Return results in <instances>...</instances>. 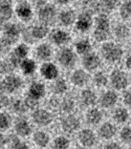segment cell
<instances>
[{"label":"cell","mask_w":131,"mask_h":149,"mask_svg":"<svg viewBox=\"0 0 131 149\" xmlns=\"http://www.w3.org/2000/svg\"><path fill=\"white\" fill-rule=\"evenodd\" d=\"M27 55H28V47L25 44H19L11 54L10 57V61L13 63L15 67L20 66L21 63L27 59Z\"/></svg>","instance_id":"obj_12"},{"label":"cell","mask_w":131,"mask_h":149,"mask_svg":"<svg viewBox=\"0 0 131 149\" xmlns=\"http://www.w3.org/2000/svg\"><path fill=\"white\" fill-rule=\"evenodd\" d=\"M51 88H53L51 91L56 95H63L67 91V82L64 79H57V80H55Z\"/></svg>","instance_id":"obj_37"},{"label":"cell","mask_w":131,"mask_h":149,"mask_svg":"<svg viewBox=\"0 0 131 149\" xmlns=\"http://www.w3.org/2000/svg\"><path fill=\"white\" fill-rule=\"evenodd\" d=\"M112 120L115 124H125L130 120L128 109L126 107H116L112 112Z\"/></svg>","instance_id":"obj_25"},{"label":"cell","mask_w":131,"mask_h":149,"mask_svg":"<svg viewBox=\"0 0 131 149\" xmlns=\"http://www.w3.org/2000/svg\"><path fill=\"white\" fill-rule=\"evenodd\" d=\"M60 128L65 134L79 132L81 129V121L75 115H64L60 120Z\"/></svg>","instance_id":"obj_5"},{"label":"cell","mask_w":131,"mask_h":149,"mask_svg":"<svg viewBox=\"0 0 131 149\" xmlns=\"http://www.w3.org/2000/svg\"><path fill=\"white\" fill-rule=\"evenodd\" d=\"M53 148L54 149H69L70 140L66 134H59L53 140Z\"/></svg>","instance_id":"obj_30"},{"label":"cell","mask_w":131,"mask_h":149,"mask_svg":"<svg viewBox=\"0 0 131 149\" xmlns=\"http://www.w3.org/2000/svg\"><path fill=\"white\" fill-rule=\"evenodd\" d=\"M103 149H122V146H121L120 143H118V142L110 141L105 144V146Z\"/></svg>","instance_id":"obj_46"},{"label":"cell","mask_w":131,"mask_h":149,"mask_svg":"<svg viewBox=\"0 0 131 149\" xmlns=\"http://www.w3.org/2000/svg\"><path fill=\"white\" fill-rule=\"evenodd\" d=\"M14 68H15V66L10 60L1 62V72H3V74H11Z\"/></svg>","instance_id":"obj_42"},{"label":"cell","mask_w":131,"mask_h":149,"mask_svg":"<svg viewBox=\"0 0 131 149\" xmlns=\"http://www.w3.org/2000/svg\"><path fill=\"white\" fill-rule=\"evenodd\" d=\"M48 34V27L45 24H37L30 29V37L35 40H41Z\"/></svg>","instance_id":"obj_26"},{"label":"cell","mask_w":131,"mask_h":149,"mask_svg":"<svg viewBox=\"0 0 131 149\" xmlns=\"http://www.w3.org/2000/svg\"><path fill=\"white\" fill-rule=\"evenodd\" d=\"M60 109L64 115H73V111L76 109V101L70 97H66L61 100Z\"/></svg>","instance_id":"obj_29"},{"label":"cell","mask_w":131,"mask_h":149,"mask_svg":"<svg viewBox=\"0 0 131 149\" xmlns=\"http://www.w3.org/2000/svg\"><path fill=\"white\" fill-rule=\"evenodd\" d=\"M27 96L32 97V98L36 99L38 101H40L43 97L45 96V85L41 82L35 81L28 87V93Z\"/></svg>","instance_id":"obj_20"},{"label":"cell","mask_w":131,"mask_h":149,"mask_svg":"<svg viewBox=\"0 0 131 149\" xmlns=\"http://www.w3.org/2000/svg\"><path fill=\"white\" fill-rule=\"evenodd\" d=\"M125 64H126V67H127V68L130 69V70H131V55H130V56L127 57Z\"/></svg>","instance_id":"obj_48"},{"label":"cell","mask_w":131,"mask_h":149,"mask_svg":"<svg viewBox=\"0 0 131 149\" xmlns=\"http://www.w3.org/2000/svg\"><path fill=\"white\" fill-rule=\"evenodd\" d=\"M70 81H71V83L73 85L82 87V86L86 85L88 83L89 76L83 69H77L70 76Z\"/></svg>","instance_id":"obj_21"},{"label":"cell","mask_w":131,"mask_h":149,"mask_svg":"<svg viewBox=\"0 0 131 149\" xmlns=\"http://www.w3.org/2000/svg\"><path fill=\"white\" fill-rule=\"evenodd\" d=\"M13 101L10 100V98L6 96H1V107L6 108V107H11Z\"/></svg>","instance_id":"obj_47"},{"label":"cell","mask_w":131,"mask_h":149,"mask_svg":"<svg viewBox=\"0 0 131 149\" xmlns=\"http://www.w3.org/2000/svg\"><path fill=\"white\" fill-rule=\"evenodd\" d=\"M22 86V80L15 74H8L1 81V89L6 93H14Z\"/></svg>","instance_id":"obj_9"},{"label":"cell","mask_w":131,"mask_h":149,"mask_svg":"<svg viewBox=\"0 0 131 149\" xmlns=\"http://www.w3.org/2000/svg\"><path fill=\"white\" fill-rule=\"evenodd\" d=\"M71 149H85V148H84V147H82L81 145H79V144H78V145H76V146L72 147Z\"/></svg>","instance_id":"obj_49"},{"label":"cell","mask_w":131,"mask_h":149,"mask_svg":"<svg viewBox=\"0 0 131 149\" xmlns=\"http://www.w3.org/2000/svg\"><path fill=\"white\" fill-rule=\"evenodd\" d=\"M20 68H21L22 72H23L25 76H32L36 72V69H37V64L34 60L27 58L26 60H24L23 62L20 65Z\"/></svg>","instance_id":"obj_32"},{"label":"cell","mask_w":131,"mask_h":149,"mask_svg":"<svg viewBox=\"0 0 131 149\" xmlns=\"http://www.w3.org/2000/svg\"><path fill=\"white\" fill-rule=\"evenodd\" d=\"M38 17L42 24L46 25V24L51 23L54 21L55 17H56V8L51 4H45L44 6L40 8L38 12Z\"/></svg>","instance_id":"obj_15"},{"label":"cell","mask_w":131,"mask_h":149,"mask_svg":"<svg viewBox=\"0 0 131 149\" xmlns=\"http://www.w3.org/2000/svg\"><path fill=\"white\" fill-rule=\"evenodd\" d=\"M92 25V15L90 12H82L79 15L77 21H76V27L78 31L84 33L87 32Z\"/></svg>","instance_id":"obj_17"},{"label":"cell","mask_w":131,"mask_h":149,"mask_svg":"<svg viewBox=\"0 0 131 149\" xmlns=\"http://www.w3.org/2000/svg\"><path fill=\"white\" fill-rule=\"evenodd\" d=\"M40 74L46 80H57L59 77V69L51 62H46L41 66Z\"/></svg>","instance_id":"obj_18"},{"label":"cell","mask_w":131,"mask_h":149,"mask_svg":"<svg viewBox=\"0 0 131 149\" xmlns=\"http://www.w3.org/2000/svg\"><path fill=\"white\" fill-rule=\"evenodd\" d=\"M11 108L13 112L19 115V117H23L24 113L28 110V108L24 103V100H14L11 105Z\"/></svg>","instance_id":"obj_36"},{"label":"cell","mask_w":131,"mask_h":149,"mask_svg":"<svg viewBox=\"0 0 131 149\" xmlns=\"http://www.w3.org/2000/svg\"><path fill=\"white\" fill-rule=\"evenodd\" d=\"M76 52H77L79 55H88L90 53L91 49V43L88 39H81L78 42H76L75 44Z\"/></svg>","instance_id":"obj_31"},{"label":"cell","mask_w":131,"mask_h":149,"mask_svg":"<svg viewBox=\"0 0 131 149\" xmlns=\"http://www.w3.org/2000/svg\"><path fill=\"white\" fill-rule=\"evenodd\" d=\"M121 16L124 19L131 18V1H125L121 6Z\"/></svg>","instance_id":"obj_40"},{"label":"cell","mask_w":131,"mask_h":149,"mask_svg":"<svg viewBox=\"0 0 131 149\" xmlns=\"http://www.w3.org/2000/svg\"><path fill=\"white\" fill-rule=\"evenodd\" d=\"M51 40L56 45H64L70 40V35L63 29H55L51 34Z\"/></svg>","instance_id":"obj_22"},{"label":"cell","mask_w":131,"mask_h":149,"mask_svg":"<svg viewBox=\"0 0 131 149\" xmlns=\"http://www.w3.org/2000/svg\"><path fill=\"white\" fill-rule=\"evenodd\" d=\"M16 12L18 18H20L22 21H28L33 17V10L32 6H30V3L27 2H20L18 3V6H16Z\"/></svg>","instance_id":"obj_19"},{"label":"cell","mask_w":131,"mask_h":149,"mask_svg":"<svg viewBox=\"0 0 131 149\" xmlns=\"http://www.w3.org/2000/svg\"><path fill=\"white\" fill-rule=\"evenodd\" d=\"M32 140L36 146L39 147L40 149H44L48 147L51 142V138L49 136V133L45 130H42V129L34 131L32 134Z\"/></svg>","instance_id":"obj_14"},{"label":"cell","mask_w":131,"mask_h":149,"mask_svg":"<svg viewBox=\"0 0 131 149\" xmlns=\"http://www.w3.org/2000/svg\"><path fill=\"white\" fill-rule=\"evenodd\" d=\"M13 16V8L10 1L1 2V22H6Z\"/></svg>","instance_id":"obj_35"},{"label":"cell","mask_w":131,"mask_h":149,"mask_svg":"<svg viewBox=\"0 0 131 149\" xmlns=\"http://www.w3.org/2000/svg\"><path fill=\"white\" fill-rule=\"evenodd\" d=\"M58 61L62 66L65 68H71L75 66L76 61H77V56L75 52L71 48L64 47L58 53Z\"/></svg>","instance_id":"obj_10"},{"label":"cell","mask_w":131,"mask_h":149,"mask_svg":"<svg viewBox=\"0 0 131 149\" xmlns=\"http://www.w3.org/2000/svg\"><path fill=\"white\" fill-rule=\"evenodd\" d=\"M118 100H119V97H118V95L115 93V91H107L101 95L99 102L102 108L109 109V108H112V107H114L115 105H116Z\"/></svg>","instance_id":"obj_16"},{"label":"cell","mask_w":131,"mask_h":149,"mask_svg":"<svg viewBox=\"0 0 131 149\" xmlns=\"http://www.w3.org/2000/svg\"><path fill=\"white\" fill-rule=\"evenodd\" d=\"M104 113L100 108L91 107L85 113V121L89 126H100L103 123Z\"/></svg>","instance_id":"obj_13"},{"label":"cell","mask_w":131,"mask_h":149,"mask_svg":"<svg viewBox=\"0 0 131 149\" xmlns=\"http://www.w3.org/2000/svg\"><path fill=\"white\" fill-rule=\"evenodd\" d=\"M123 103L126 106L131 107V91H127L123 93Z\"/></svg>","instance_id":"obj_45"},{"label":"cell","mask_w":131,"mask_h":149,"mask_svg":"<svg viewBox=\"0 0 131 149\" xmlns=\"http://www.w3.org/2000/svg\"><path fill=\"white\" fill-rule=\"evenodd\" d=\"M58 3H60V4H64V3H68V1H58Z\"/></svg>","instance_id":"obj_50"},{"label":"cell","mask_w":131,"mask_h":149,"mask_svg":"<svg viewBox=\"0 0 131 149\" xmlns=\"http://www.w3.org/2000/svg\"><path fill=\"white\" fill-rule=\"evenodd\" d=\"M119 138L122 143L130 146L131 145V126H124L119 131Z\"/></svg>","instance_id":"obj_38"},{"label":"cell","mask_w":131,"mask_h":149,"mask_svg":"<svg viewBox=\"0 0 131 149\" xmlns=\"http://www.w3.org/2000/svg\"><path fill=\"white\" fill-rule=\"evenodd\" d=\"M130 121H131V115H130Z\"/></svg>","instance_id":"obj_52"},{"label":"cell","mask_w":131,"mask_h":149,"mask_svg":"<svg viewBox=\"0 0 131 149\" xmlns=\"http://www.w3.org/2000/svg\"><path fill=\"white\" fill-rule=\"evenodd\" d=\"M100 4H101L100 8H101L103 11L110 12L115 8L116 2H115V1H103V2H100Z\"/></svg>","instance_id":"obj_43"},{"label":"cell","mask_w":131,"mask_h":149,"mask_svg":"<svg viewBox=\"0 0 131 149\" xmlns=\"http://www.w3.org/2000/svg\"><path fill=\"white\" fill-rule=\"evenodd\" d=\"M96 29L94 32V37L96 41H106L109 37V18L106 14L101 13L96 17Z\"/></svg>","instance_id":"obj_1"},{"label":"cell","mask_w":131,"mask_h":149,"mask_svg":"<svg viewBox=\"0 0 131 149\" xmlns=\"http://www.w3.org/2000/svg\"><path fill=\"white\" fill-rule=\"evenodd\" d=\"M113 33H114V36L118 39H121V40H125L129 37L130 35V31H129V27L127 25L123 23H119L116 24L113 29Z\"/></svg>","instance_id":"obj_34"},{"label":"cell","mask_w":131,"mask_h":149,"mask_svg":"<svg viewBox=\"0 0 131 149\" xmlns=\"http://www.w3.org/2000/svg\"><path fill=\"white\" fill-rule=\"evenodd\" d=\"M13 125H14V121L12 119V116L6 111L1 112V115H0V128H1V131L6 132Z\"/></svg>","instance_id":"obj_33"},{"label":"cell","mask_w":131,"mask_h":149,"mask_svg":"<svg viewBox=\"0 0 131 149\" xmlns=\"http://www.w3.org/2000/svg\"><path fill=\"white\" fill-rule=\"evenodd\" d=\"M14 131L15 134L19 138H26L33 134V126L30 120H27L25 117H19L14 121Z\"/></svg>","instance_id":"obj_7"},{"label":"cell","mask_w":131,"mask_h":149,"mask_svg":"<svg viewBox=\"0 0 131 149\" xmlns=\"http://www.w3.org/2000/svg\"><path fill=\"white\" fill-rule=\"evenodd\" d=\"M32 121L39 127H47L54 122V113L46 108H37L32 113Z\"/></svg>","instance_id":"obj_4"},{"label":"cell","mask_w":131,"mask_h":149,"mask_svg":"<svg viewBox=\"0 0 131 149\" xmlns=\"http://www.w3.org/2000/svg\"><path fill=\"white\" fill-rule=\"evenodd\" d=\"M60 105H61V100H59V99H57V98H51L49 101H48L49 110H51V109L60 108Z\"/></svg>","instance_id":"obj_44"},{"label":"cell","mask_w":131,"mask_h":149,"mask_svg":"<svg viewBox=\"0 0 131 149\" xmlns=\"http://www.w3.org/2000/svg\"><path fill=\"white\" fill-rule=\"evenodd\" d=\"M76 20V13L72 10H64L59 14V22L63 26H69Z\"/></svg>","instance_id":"obj_27"},{"label":"cell","mask_w":131,"mask_h":149,"mask_svg":"<svg viewBox=\"0 0 131 149\" xmlns=\"http://www.w3.org/2000/svg\"><path fill=\"white\" fill-rule=\"evenodd\" d=\"M94 83L98 87H105L108 84V78L104 72H99L94 76Z\"/></svg>","instance_id":"obj_39"},{"label":"cell","mask_w":131,"mask_h":149,"mask_svg":"<svg viewBox=\"0 0 131 149\" xmlns=\"http://www.w3.org/2000/svg\"><path fill=\"white\" fill-rule=\"evenodd\" d=\"M20 36V27L15 23H6L3 26V36L1 38V47L8 48Z\"/></svg>","instance_id":"obj_3"},{"label":"cell","mask_w":131,"mask_h":149,"mask_svg":"<svg viewBox=\"0 0 131 149\" xmlns=\"http://www.w3.org/2000/svg\"><path fill=\"white\" fill-rule=\"evenodd\" d=\"M98 134L91 128H81L78 132V142L79 145L85 149L94 148L98 143Z\"/></svg>","instance_id":"obj_6"},{"label":"cell","mask_w":131,"mask_h":149,"mask_svg":"<svg viewBox=\"0 0 131 149\" xmlns=\"http://www.w3.org/2000/svg\"><path fill=\"white\" fill-rule=\"evenodd\" d=\"M101 64V59L96 53H89L88 55L84 56L83 66L87 70H96Z\"/></svg>","instance_id":"obj_24"},{"label":"cell","mask_w":131,"mask_h":149,"mask_svg":"<svg viewBox=\"0 0 131 149\" xmlns=\"http://www.w3.org/2000/svg\"><path fill=\"white\" fill-rule=\"evenodd\" d=\"M127 149H131V145H130V146H128V148H127Z\"/></svg>","instance_id":"obj_51"},{"label":"cell","mask_w":131,"mask_h":149,"mask_svg":"<svg viewBox=\"0 0 131 149\" xmlns=\"http://www.w3.org/2000/svg\"><path fill=\"white\" fill-rule=\"evenodd\" d=\"M110 83L115 89H125L129 84V78L123 70L116 69L110 76Z\"/></svg>","instance_id":"obj_11"},{"label":"cell","mask_w":131,"mask_h":149,"mask_svg":"<svg viewBox=\"0 0 131 149\" xmlns=\"http://www.w3.org/2000/svg\"><path fill=\"white\" fill-rule=\"evenodd\" d=\"M118 132L119 130L118 127H116V124L114 122H111V121H107V122H103L99 126L98 136H99L100 139L104 140V141L110 142L114 139Z\"/></svg>","instance_id":"obj_8"},{"label":"cell","mask_w":131,"mask_h":149,"mask_svg":"<svg viewBox=\"0 0 131 149\" xmlns=\"http://www.w3.org/2000/svg\"><path fill=\"white\" fill-rule=\"evenodd\" d=\"M36 54H37V57L40 60L46 61V60H49L53 56V48L47 43H42L37 47Z\"/></svg>","instance_id":"obj_28"},{"label":"cell","mask_w":131,"mask_h":149,"mask_svg":"<svg viewBox=\"0 0 131 149\" xmlns=\"http://www.w3.org/2000/svg\"><path fill=\"white\" fill-rule=\"evenodd\" d=\"M102 55L106 61L110 63H116L122 59L124 51L120 45L114 42H106L102 45Z\"/></svg>","instance_id":"obj_2"},{"label":"cell","mask_w":131,"mask_h":149,"mask_svg":"<svg viewBox=\"0 0 131 149\" xmlns=\"http://www.w3.org/2000/svg\"><path fill=\"white\" fill-rule=\"evenodd\" d=\"M80 100H81V103L83 104L85 107L91 108V107H94L96 105V101H98V98H96V95L94 91L87 88V89L82 91V93L80 95Z\"/></svg>","instance_id":"obj_23"},{"label":"cell","mask_w":131,"mask_h":149,"mask_svg":"<svg viewBox=\"0 0 131 149\" xmlns=\"http://www.w3.org/2000/svg\"><path fill=\"white\" fill-rule=\"evenodd\" d=\"M39 102L38 100H36V99L32 98V97L30 96H26L25 97V99H24V103H25V105H26V107L28 109H30V110H35V109L38 108V106H39Z\"/></svg>","instance_id":"obj_41"}]
</instances>
